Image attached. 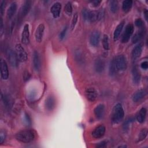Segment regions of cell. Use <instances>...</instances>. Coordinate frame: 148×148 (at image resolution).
Here are the masks:
<instances>
[{
  "label": "cell",
  "instance_id": "cell-24",
  "mask_svg": "<svg viewBox=\"0 0 148 148\" xmlns=\"http://www.w3.org/2000/svg\"><path fill=\"white\" fill-rule=\"evenodd\" d=\"M132 77H133V80L135 83H138V82H139V80L140 79V74L136 66H135L133 67Z\"/></svg>",
  "mask_w": 148,
  "mask_h": 148
},
{
  "label": "cell",
  "instance_id": "cell-42",
  "mask_svg": "<svg viewBox=\"0 0 148 148\" xmlns=\"http://www.w3.org/2000/svg\"><path fill=\"white\" fill-rule=\"evenodd\" d=\"M23 77H24V80L25 81L28 80L29 79V77H30V74L29 73V72H27V71L24 72V75H23Z\"/></svg>",
  "mask_w": 148,
  "mask_h": 148
},
{
  "label": "cell",
  "instance_id": "cell-29",
  "mask_svg": "<svg viewBox=\"0 0 148 148\" xmlns=\"http://www.w3.org/2000/svg\"><path fill=\"white\" fill-rule=\"evenodd\" d=\"M110 9L113 13H116L119 9L118 2L117 1H110L109 3Z\"/></svg>",
  "mask_w": 148,
  "mask_h": 148
},
{
  "label": "cell",
  "instance_id": "cell-44",
  "mask_svg": "<svg viewBox=\"0 0 148 148\" xmlns=\"http://www.w3.org/2000/svg\"><path fill=\"white\" fill-rule=\"evenodd\" d=\"M101 2V1H97V0H95V1H91V4L93 6H97L99 5V3Z\"/></svg>",
  "mask_w": 148,
  "mask_h": 148
},
{
  "label": "cell",
  "instance_id": "cell-40",
  "mask_svg": "<svg viewBox=\"0 0 148 148\" xmlns=\"http://www.w3.org/2000/svg\"><path fill=\"white\" fill-rule=\"evenodd\" d=\"M104 15V12L103 10L101 9L98 11V20L102 19Z\"/></svg>",
  "mask_w": 148,
  "mask_h": 148
},
{
  "label": "cell",
  "instance_id": "cell-2",
  "mask_svg": "<svg viewBox=\"0 0 148 148\" xmlns=\"http://www.w3.org/2000/svg\"><path fill=\"white\" fill-rule=\"evenodd\" d=\"M124 112L121 103H117L113 108L112 113V120L114 123H118L124 117Z\"/></svg>",
  "mask_w": 148,
  "mask_h": 148
},
{
  "label": "cell",
  "instance_id": "cell-35",
  "mask_svg": "<svg viewBox=\"0 0 148 148\" xmlns=\"http://www.w3.org/2000/svg\"><path fill=\"white\" fill-rule=\"evenodd\" d=\"M133 121V119L132 118H130L127 119L123 124V129L124 131H127L128 130L129 125Z\"/></svg>",
  "mask_w": 148,
  "mask_h": 148
},
{
  "label": "cell",
  "instance_id": "cell-47",
  "mask_svg": "<svg viewBox=\"0 0 148 148\" xmlns=\"http://www.w3.org/2000/svg\"><path fill=\"white\" fill-rule=\"evenodd\" d=\"M147 13H148V12H147V10L146 9H145V11H144V14H145V19H146V20H147Z\"/></svg>",
  "mask_w": 148,
  "mask_h": 148
},
{
  "label": "cell",
  "instance_id": "cell-12",
  "mask_svg": "<svg viewBox=\"0 0 148 148\" xmlns=\"http://www.w3.org/2000/svg\"><path fill=\"white\" fill-rule=\"evenodd\" d=\"M147 91L145 89H140L136 91L132 95V98L134 102H137L141 100L146 95Z\"/></svg>",
  "mask_w": 148,
  "mask_h": 148
},
{
  "label": "cell",
  "instance_id": "cell-41",
  "mask_svg": "<svg viewBox=\"0 0 148 148\" xmlns=\"http://www.w3.org/2000/svg\"><path fill=\"white\" fill-rule=\"evenodd\" d=\"M5 2L4 1H2L1 2V6H0V11H1V15H2L3 13V10L5 9Z\"/></svg>",
  "mask_w": 148,
  "mask_h": 148
},
{
  "label": "cell",
  "instance_id": "cell-26",
  "mask_svg": "<svg viewBox=\"0 0 148 148\" xmlns=\"http://www.w3.org/2000/svg\"><path fill=\"white\" fill-rule=\"evenodd\" d=\"M132 1L131 0H125L123 2L122 9L125 12H128L131 8Z\"/></svg>",
  "mask_w": 148,
  "mask_h": 148
},
{
  "label": "cell",
  "instance_id": "cell-43",
  "mask_svg": "<svg viewBox=\"0 0 148 148\" xmlns=\"http://www.w3.org/2000/svg\"><path fill=\"white\" fill-rule=\"evenodd\" d=\"M141 68L143 69H147L148 68V62L147 61H143L140 64Z\"/></svg>",
  "mask_w": 148,
  "mask_h": 148
},
{
  "label": "cell",
  "instance_id": "cell-30",
  "mask_svg": "<svg viewBox=\"0 0 148 148\" xmlns=\"http://www.w3.org/2000/svg\"><path fill=\"white\" fill-rule=\"evenodd\" d=\"M64 12L68 15L71 16L72 13V7L71 2H68L64 7Z\"/></svg>",
  "mask_w": 148,
  "mask_h": 148
},
{
  "label": "cell",
  "instance_id": "cell-46",
  "mask_svg": "<svg viewBox=\"0 0 148 148\" xmlns=\"http://www.w3.org/2000/svg\"><path fill=\"white\" fill-rule=\"evenodd\" d=\"M3 20H2V18H1V21H0V32H1V35H2V33H3Z\"/></svg>",
  "mask_w": 148,
  "mask_h": 148
},
{
  "label": "cell",
  "instance_id": "cell-9",
  "mask_svg": "<svg viewBox=\"0 0 148 148\" xmlns=\"http://www.w3.org/2000/svg\"><path fill=\"white\" fill-rule=\"evenodd\" d=\"M105 127L103 125H100L97 127L92 132V135L94 138L98 139L102 137L105 133Z\"/></svg>",
  "mask_w": 148,
  "mask_h": 148
},
{
  "label": "cell",
  "instance_id": "cell-25",
  "mask_svg": "<svg viewBox=\"0 0 148 148\" xmlns=\"http://www.w3.org/2000/svg\"><path fill=\"white\" fill-rule=\"evenodd\" d=\"M46 106L48 110H51L55 106V100L53 97H49L46 101Z\"/></svg>",
  "mask_w": 148,
  "mask_h": 148
},
{
  "label": "cell",
  "instance_id": "cell-38",
  "mask_svg": "<svg viewBox=\"0 0 148 148\" xmlns=\"http://www.w3.org/2000/svg\"><path fill=\"white\" fill-rule=\"evenodd\" d=\"M67 29H68L67 27H65L64 28V29L61 31V32L60 33V39L61 40H62V39L65 37V34H66V31H67Z\"/></svg>",
  "mask_w": 148,
  "mask_h": 148
},
{
  "label": "cell",
  "instance_id": "cell-3",
  "mask_svg": "<svg viewBox=\"0 0 148 148\" xmlns=\"http://www.w3.org/2000/svg\"><path fill=\"white\" fill-rule=\"evenodd\" d=\"M114 60L117 71H124L127 69V60L124 55L117 56L114 58Z\"/></svg>",
  "mask_w": 148,
  "mask_h": 148
},
{
  "label": "cell",
  "instance_id": "cell-8",
  "mask_svg": "<svg viewBox=\"0 0 148 148\" xmlns=\"http://www.w3.org/2000/svg\"><path fill=\"white\" fill-rule=\"evenodd\" d=\"M44 30H45V25L42 23L40 24L36 28L35 32V38L37 42L40 43L42 42L43 33H44Z\"/></svg>",
  "mask_w": 148,
  "mask_h": 148
},
{
  "label": "cell",
  "instance_id": "cell-7",
  "mask_svg": "<svg viewBox=\"0 0 148 148\" xmlns=\"http://www.w3.org/2000/svg\"><path fill=\"white\" fill-rule=\"evenodd\" d=\"M21 42L27 45L29 42V25L26 24L24 25L23 30L21 34Z\"/></svg>",
  "mask_w": 148,
  "mask_h": 148
},
{
  "label": "cell",
  "instance_id": "cell-34",
  "mask_svg": "<svg viewBox=\"0 0 148 148\" xmlns=\"http://www.w3.org/2000/svg\"><path fill=\"white\" fill-rule=\"evenodd\" d=\"M90 12L86 8H84L82 10V16L83 18L85 20H88V17H89V14H90Z\"/></svg>",
  "mask_w": 148,
  "mask_h": 148
},
{
  "label": "cell",
  "instance_id": "cell-15",
  "mask_svg": "<svg viewBox=\"0 0 148 148\" xmlns=\"http://www.w3.org/2000/svg\"><path fill=\"white\" fill-rule=\"evenodd\" d=\"M143 46V43H139L136 46L134 47L132 51V56L134 58H137L140 57L142 51Z\"/></svg>",
  "mask_w": 148,
  "mask_h": 148
},
{
  "label": "cell",
  "instance_id": "cell-21",
  "mask_svg": "<svg viewBox=\"0 0 148 148\" xmlns=\"http://www.w3.org/2000/svg\"><path fill=\"white\" fill-rule=\"evenodd\" d=\"M145 33H146V31L144 28L139 30L136 33H135L132 39V43H135L139 42L144 36Z\"/></svg>",
  "mask_w": 148,
  "mask_h": 148
},
{
  "label": "cell",
  "instance_id": "cell-16",
  "mask_svg": "<svg viewBox=\"0 0 148 148\" xmlns=\"http://www.w3.org/2000/svg\"><path fill=\"white\" fill-rule=\"evenodd\" d=\"M105 113V106L103 104L97 105L94 109V113L97 119H101L103 117Z\"/></svg>",
  "mask_w": 148,
  "mask_h": 148
},
{
  "label": "cell",
  "instance_id": "cell-19",
  "mask_svg": "<svg viewBox=\"0 0 148 148\" xmlns=\"http://www.w3.org/2000/svg\"><path fill=\"white\" fill-rule=\"evenodd\" d=\"M146 113H147V110L145 108H142L138 112L136 115V120L139 123H142L145 121L146 116Z\"/></svg>",
  "mask_w": 148,
  "mask_h": 148
},
{
  "label": "cell",
  "instance_id": "cell-1",
  "mask_svg": "<svg viewBox=\"0 0 148 148\" xmlns=\"http://www.w3.org/2000/svg\"><path fill=\"white\" fill-rule=\"evenodd\" d=\"M16 139L23 143H28L32 141L35 138L34 132L29 130H21L15 135Z\"/></svg>",
  "mask_w": 148,
  "mask_h": 148
},
{
  "label": "cell",
  "instance_id": "cell-39",
  "mask_svg": "<svg viewBox=\"0 0 148 148\" xmlns=\"http://www.w3.org/2000/svg\"><path fill=\"white\" fill-rule=\"evenodd\" d=\"M106 143H107L105 141H102V142H101L98 143L96 145V147H98V148H103V147H105L106 146V145H107Z\"/></svg>",
  "mask_w": 148,
  "mask_h": 148
},
{
  "label": "cell",
  "instance_id": "cell-23",
  "mask_svg": "<svg viewBox=\"0 0 148 148\" xmlns=\"http://www.w3.org/2000/svg\"><path fill=\"white\" fill-rule=\"evenodd\" d=\"M31 8V1H26L24 2L22 9H21V14L23 16L27 15L28 12H29Z\"/></svg>",
  "mask_w": 148,
  "mask_h": 148
},
{
  "label": "cell",
  "instance_id": "cell-10",
  "mask_svg": "<svg viewBox=\"0 0 148 148\" xmlns=\"http://www.w3.org/2000/svg\"><path fill=\"white\" fill-rule=\"evenodd\" d=\"M1 77L3 80H6L9 77V71L8 68V65L6 61L1 58Z\"/></svg>",
  "mask_w": 148,
  "mask_h": 148
},
{
  "label": "cell",
  "instance_id": "cell-22",
  "mask_svg": "<svg viewBox=\"0 0 148 148\" xmlns=\"http://www.w3.org/2000/svg\"><path fill=\"white\" fill-rule=\"evenodd\" d=\"M17 9V4L16 2H12L10 6L9 7L8 10H7V17L10 19L11 18L13 15L14 14V13H16Z\"/></svg>",
  "mask_w": 148,
  "mask_h": 148
},
{
  "label": "cell",
  "instance_id": "cell-13",
  "mask_svg": "<svg viewBox=\"0 0 148 148\" xmlns=\"http://www.w3.org/2000/svg\"><path fill=\"white\" fill-rule=\"evenodd\" d=\"M100 39V34L98 31H93L90 37V42L91 45L93 46H97L99 42Z\"/></svg>",
  "mask_w": 148,
  "mask_h": 148
},
{
  "label": "cell",
  "instance_id": "cell-32",
  "mask_svg": "<svg viewBox=\"0 0 148 148\" xmlns=\"http://www.w3.org/2000/svg\"><path fill=\"white\" fill-rule=\"evenodd\" d=\"M147 135V130L146 128L142 129L139 134L138 141H140V140L145 139V138L146 137Z\"/></svg>",
  "mask_w": 148,
  "mask_h": 148
},
{
  "label": "cell",
  "instance_id": "cell-37",
  "mask_svg": "<svg viewBox=\"0 0 148 148\" xmlns=\"http://www.w3.org/2000/svg\"><path fill=\"white\" fill-rule=\"evenodd\" d=\"M6 137V134L5 133V131L1 130V132H0V143H2L3 142V141L5 140Z\"/></svg>",
  "mask_w": 148,
  "mask_h": 148
},
{
  "label": "cell",
  "instance_id": "cell-4",
  "mask_svg": "<svg viewBox=\"0 0 148 148\" xmlns=\"http://www.w3.org/2000/svg\"><path fill=\"white\" fill-rule=\"evenodd\" d=\"M15 50H16L15 52H16V56L19 61L24 62L27 61L28 58L27 54L21 44L20 43L17 44L15 46Z\"/></svg>",
  "mask_w": 148,
  "mask_h": 148
},
{
  "label": "cell",
  "instance_id": "cell-36",
  "mask_svg": "<svg viewBox=\"0 0 148 148\" xmlns=\"http://www.w3.org/2000/svg\"><path fill=\"white\" fill-rule=\"evenodd\" d=\"M135 24L138 27H142L143 25V22L140 18H137L135 21Z\"/></svg>",
  "mask_w": 148,
  "mask_h": 148
},
{
  "label": "cell",
  "instance_id": "cell-18",
  "mask_svg": "<svg viewBox=\"0 0 148 148\" xmlns=\"http://www.w3.org/2000/svg\"><path fill=\"white\" fill-rule=\"evenodd\" d=\"M94 67L95 71L101 73L102 72L105 68V62L101 58H98L95 60L94 63Z\"/></svg>",
  "mask_w": 148,
  "mask_h": 148
},
{
  "label": "cell",
  "instance_id": "cell-31",
  "mask_svg": "<svg viewBox=\"0 0 148 148\" xmlns=\"http://www.w3.org/2000/svg\"><path fill=\"white\" fill-rule=\"evenodd\" d=\"M102 45L104 49L108 50L109 49V38L107 35H104L102 39Z\"/></svg>",
  "mask_w": 148,
  "mask_h": 148
},
{
  "label": "cell",
  "instance_id": "cell-20",
  "mask_svg": "<svg viewBox=\"0 0 148 148\" xmlns=\"http://www.w3.org/2000/svg\"><path fill=\"white\" fill-rule=\"evenodd\" d=\"M124 25V21H123L121 23H120L117 26L113 34V39L114 40H117L119 38V36L122 31Z\"/></svg>",
  "mask_w": 148,
  "mask_h": 148
},
{
  "label": "cell",
  "instance_id": "cell-11",
  "mask_svg": "<svg viewBox=\"0 0 148 148\" xmlns=\"http://www.w3.org/2000/svg\"><path fill=\"white\" fill-rule=\"evenodd\" d=\"M85 94L87 99L91 102L95 101L97 97V91L92 87H90L87 88L85 91Z\"/></svg>",
  "mask_w": 148,
  "mask_h": 148
},
{
  "label": "cell",
  "instance_id": "cell-6",
  "mask_svg": "<svg viewBox=\"0 0 148 148\" xmlns=\"http://www.w3.org/2000/svg\"><path fill=\"white\" fill-rule=\"evenodd\" d=\"M7 56L10 65L14 67L17 66L18 65V62L19 61L17 58L16 52H14L12 49H8L7 51Z\"/></svg>",
  "mask_w": 148,
  "mask_h": 148
},
{
  "label": "cell",
  "instance_id": "cell-33",
  "mask_svg": "<svg viewBox=\"0 0 148 148\" xmlns=\"http://www.w3.org/2000/svg\"><path fill=\"white\" fill-rule=\"evenodd\" d=\"M77 18H78V15L77 13L74 14L72 21H71V29L73 30L76 24V23L77 21Z\"/></svg>",
  "mask_w": 148,
  "mask_h": 148
},
{
  "label": "cell",
  "instance_id": "cell-45",
  "mask_svg": "<svg viewBox=\"0 0 148 148\" xmlns=\"http://www.w3.org/2000/svg\"><path fill=\"white\" fill-rule=\"evenodd\" d=\"M25 121H26V123H27V124L28 125L31 124V119H30V117L28 116V114H25Z\"/></svg>",
  "mask_w": 148,
  "mask_h": 148
},
{
  "label": "cell",
  "instance_id": "cell-27",
  "mask_svg": "<svg viewBox=\"0 0 148 148\" xmlns=\"http://www.w3.org/2000/svg\"><path fill=\"white\" fill-rule=\"evenodd\" d=\"M117 68L116 66V64H115V60L114 58H113L110 63V65H109V74L111 76H113L116 74V72H117Z\"/></svg>",
  "mask_w": 148,
  "mask_h": 148
},
{
  "label": "cell",
  "instance_id": "cell-17",
  "mask_svg": "<svg viewBox=\"0 0 148 148\" xmlns=\"http://www.w3.org/2000/svg\"><path fill=\"white\" fill-rule=\"evenodd\" d=\"M33 64L34 68L36 71H39L41 66L40 63V58L39 53L35 51L34 53V57H33Z\"/></svg>",
  "mask_w": 148,
  "mask_h": 148
},
{
  "label": "cell",
  "instance_id": "cell-14",
  "mask_svg": "<svg viewBox=\"0 0 148 148\" xmlns=\"http://www.w3.org/2000/svg\"><path fill=\"white\" fill-rule=\"evenodd\" d=\"M61 9V5L59 2L54 3L50 8V12L54 18L59 17Z\"/></svg>",
  "mask_w": 148,
  "mask_h": 148
},
{
  "label": "cell",
  "instance_id": "cell-5",
  "mask_svg": "<svg viewBox=\"0 0 148 148\" xmlns=\"http://www.w3.org/2000/svg\"><path fill=\"white\" fill-rule=\"evenodd\" d=\"M134 32V25L132 24H128L124 31V33L121 37V42L122 43H127L131 35H132Z\"/></svg>",
  "mask_w": 148,
  "mask_h": 148
},
{
  "label": "cell",
  "instance_id": "cell-28",
  "mask_svg": "<svg viewBox=\"0 0 148 148\" xmlns=\"http://www.w3.org/2000/svg\"><path fill=\"white\" fill-rule=\"evenodd\" d=\"M98 20V11H90L88 17V21L90 22H95Z\"/></svg>",
  "mask_w": 148,
  "mask_h": 148
},
{
  "label": "cell",
  "instance_id": "cell-48",
  "mask_svg": "<svg viewBox=\"0 0 148 148\" xmlns=\"http://www.w3.org/2000/svg\"><path fill=\"white\" fill-rule=\"evenodd\" d=\"M127 147V146L124 145V146H120L119 147Z\"/></svg>",
  "mask_w": 148,
  "mask_h": 148
}]
</instances>
